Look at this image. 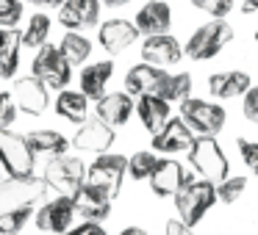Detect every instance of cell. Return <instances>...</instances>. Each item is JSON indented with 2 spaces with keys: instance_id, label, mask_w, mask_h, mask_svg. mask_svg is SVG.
<instances>
[{
  "instance_id": "6da1fadb",
  "label": "cell",
  "mask_w": 258,
  "mask_h": 235,
  "mask_svg": "<svg viewBox=\"0 0 258 235\" xmlns=\"http://www.w3.org/2000/svg\"><path fill=\"white\" fill-rule=\"evenodd\" d=\"M217 202H219L217 183H214V180H206V177H203V180H195V177L186 180V183L180 185V191L175 194L178 216H180V221H186L189 227L200 224L203 216H206Z\"/></svg>"
},
{
  "instance_id": "7a4b0ae2",
  "label": "cell",
  "mask_w": 258,
  "mask_h": 235,
  "mask_svg": "<svg viewBox=\"0 0 258 235\" xmlns=\"http://www.w3.org/2000/svg\"><path fill=\"white\" fill-rule=\"evenodd\" d=\"M233 39V25L225 23V20H214L195 31L189 36V42L183 45V53L191 61H211L219 53L225 50V45Z\"/></svg>"
},
{
  "instance_id": "3957f363",
  "label": "cell",
  "mask_w": 258,
  "mask_h": 235,
  "mask_svg": "<svg viewBox=\"0 0 258 235\" xmlns=\"http://www.w3.org/2000/svg\"><path fill=\"white\" fill-rule=\"evenodd\" d=\"M189 163L195 166V172L200 174V177L214 180V183H219L222 177L230 174V163H228V158H225L222 147H219L217 136L197 133L195 141H191V147H189Z\"/></svg>"
},
{
  "instance_id": "277c9868",
  "label": "cell",
  "mask_w": 258,
  "mask_h": 235,
  "mask_svg": "<svg viewBox=\"0 0 258 235\" xmlns=\"http://www.w3.org/2000/svg\"><path fill=\"white\" fill-rule=\"evenodd\" d=\"M31 69H34L36 78H39L42 83H47L50 89H67L70 80H73V64L64 58V53L58 50V45H50V42L36 47Z\"/></svg>"
},
{
  "instance_id": "5b68a950",
  "label": "cell",
  "mask_w": 258,
  "mask_h": 235,
  "mask_svg": "<svg viewBox=\"0 0 258 235\" xmlns=\"http://www.w3.org/2000/svg\"><path fill=\"white\" fill-rule=\"evenodd\" d=\"M36 152L31 150L28 139L12 130H0V166L9 172V177H28L34 174Z\"/></svg>"
},
{
  "instance_id": "8992f818",
  "label": "cell",
  "mask_w": 258,
  "mask_h": 235,
  "mask_svg": "<svg viewBox=\"0 0 258 235\" xmlns=\"http://www.w3.org/2000/svg\"><path fill=\"white\" fill-rule=\"evenodd\" d=\"M45 183L47 188L58 191L64 196H75L78 188L86 183V166L81 158H67V155H56L47 161L45 166Z\"/></svg>"
},
{
  "instance_id": "52a82bcc",
  "label": "cell",
  "mask_w": 258,
  "mask_h": 235,
  "mask_svg": "<svg viewBox=\"0 0 258 235\" xmlns=\"http://www.w3.org/2000/svg\"><path fill=\"white\" fill-rule=\"evenodd\" d=\"M180 119L189 125L195 133H203V136H217L219 130L225 128V108L219 102H208V100H200V97H186L180 102Z\"/></svg>"
},
{
  "instance_id": "ba28073f",
  "label": "cell",
  "mask_w": 258,
  "mask_h": 235,
  "mask_svg": "<svg viewBox=\"0 0 258 235\" xmlns=\"http://www.w3.org/2000/svg\"><path fill=\"white\" fill-rule=\"evenodd\" d=\"M47 194L45 177H9L0 180V210H17V207H34Z\"/></svg>"
},
{
  "instance_id": "9c48e42d",
  "label": "cell",
  "mask_w": 258,
  "mask_h": 235,
  "mask_svg": "<svg viewBox=\"0 0 258 235\" xmlns=\"http://www.w3.org/2000/svg\"><path fill=\"white\" fill-rule=\"evenodd\" d=\"M125 174H128V158L125 155H106V152H100V155L92 161L89 172H86V180L95 185H100L103 191H108L111 196L119 194V188H122V180Z\"/></svg>"
},
{
  "instance_id": "30bf717a",
  "label": "cell",
  "mask_w": 258,
  "mask_h": 235,
  "mask_svg": "<svg viewBox=\"0 0 258 235\" xmlns=\"http://www.w3.org/2000/svg\"><path fill=\"white\" fill-rule=\"evenodd\" d=\"M12 97H14L17 111L39 116V113H45L47 105H50V86L42 83L36 75L20 78V80H14V86H12Z\"/></svg>"
},
{
  "instance_id": "8fae6325",
  "label": "cell",
  "mask_w": 258,
  "mask_h": 235,
  "mask_svg": "<svg viewBox=\"0 0 258 235\" xmlns=\"http://www.w3.org/2000/svg\"><path fill=\"white\" fill-rule=\"evenodd\" d=\"M139 28H136L134 20H122V17H111L106 20V23L100 25V31H97V42H100V47L108 53V56H119V53H125L131 45H136L139 42Z\"/></svg>"
},
{
  "instance_id": "7c38bea8",
  "label": "cell",
  "mask_w": 258,
  "mask_h": 235,
  "mask_svg": "<svg viewBox=\"0 0 258 235\" xmlns=\"http://www.w3.org/2000/svg\"><path fill=\"white\" fill-rule=\"evenodd\" d=\"M73 218H75V199L73 196L58 194L56 199L45 202V205L36 210V227H39L42 232L61 235L64 229H70Z\"/></svg>"
},
{
  "instance_id": "4fadbf2b",
  "label": "cell",
  "mask_w": 258,
  "mask_h": 235,
  "mask_svg": "<svg viewBox=\"0 0 258 235\" xmlns=\"http://www.w3.org/2000/svg\"><path fill=\"white\" fill-rule=\"evenodd\" d=\"M73 199H75V213L84 216L86 221H106L108 213H111V199L114 196L108 194V191H103L100 185H95V183L86 180Z\"/></svg>"
},
{
  "instance_id": "5bb4252c",
  "label": "cell",
  "mask_w": 258,
  "mask_h": 235,
  "mask_svg": "<svg viewBox=\"0 0 258 235\" xmlns=\"http://www.w3.org/2000/svg\"><path fill=\"white\" fill-rule=\"evenodd\" d=\"M100 9L103 0H64L58 9V23L64 31H86L100 23Z\"/></svg>"
},
{
  "instance_id": "9a60e30c",
  "label": "cell",
  "mask_w": 258,
  "mask_h": 235,
  "mask_svg": "<svg viewBox=\"0 0 258 235\" xmlns=\"http://www.w3.org/2000/svg\"><path fill=\"white\" fill-rule=\"evenodd\" d=\"M183 45L172 34H153L142 42V61L156 64V67H172L183 58Z\"/></svg>"
},
{
  "instance_id": "2e32d148",
  "label": "cell",
  "mask_w": 258,
  "mask_h": 235,
  "mask_svg": "<svg viewBox=\"0 0 258 235\" xmlns=\"http://www.w3.org/2000/svg\"><path fill=\"white\" fill-rule=\"evenodd\" d=\"M195 136H197V133L183 122V119H180V116H172L156 136H153V150H156V152H164V155L189 152Z\"/></svg>"
},
{
  "instance_id": "e0dca14e",
  "label": "cell",
  "mask_w": 258,
  "mask_h": 235,
  "mask_svg": "<svg viewBox=\"0 0 258 235\" xmlns=\"http://www.w3.org/2000/svg\"><path fill=\"white\" fill-rule=\"evenodd\" d=\"M114 144V128L106 125L103 119H86L78 125V133L73 136V147L81 152H108Z\"/></svg>"
},
{
  "instance_id": "ac0fdd59",
  "label": "cell",
  "mask_w": 258,
  "mask_h": 235,
  "mask_svg": "<svg viewBox=\"0 0 258 235\" xmlns=\"http://www.w3.org/2000/svg\"><path fill=\"white\" fill-rule=\"evenodd\" d=\"M186 180H191V174L183 169V163L172 161V158H161L156 172L150 174V188L158 196H175Z\"/></svg>"
},
{
  "instance_id": "d6986e66",
  "label": "cell",
  "mask_w": 258,
  "mask_h": 235,
  "mask_svg": "<svg viewBox=\"0 0 258 235\" xmlns=\"http://www.w3.org/2000/svg\"><path fill=\"white\" fill-rule=\"evenodd\" d=\"M136 28L142 36H153V34H169L172 25V9L167 0H147L145 6L136 12L134 17Z\"/></svg>"
},
{
  "instance_id": "ffe728a7",
  "label": "cell",
  "mask_w": 258,
  "mask_h": 235,
  "mask_svg": "<svg viewBox=\"0 0 258 235\" xmlns=\"http://www.w3.org/2000/svg\"><path fill=\"white\" fill-rule=\"evenodd\" d=\"M208 91L217 100H233V97H244V91L252 86V78L244 69H222V72L208 75Z\"/></svg>"
},
{
  "instance_id": "44dd1931",
  "label": "cell",
  "mask_w": 258,
  "mask_h": 235,
  "mask_svg": "<svg viewBox=\"0 0 258 235\" xmlns=\"http://www.w3.org/2000/svg\"><path fill=\"white\" fill-rule=\"evenodd\" d=\"M134 111H136V105H134V97L128 91H111V94H103L95 102V116L103 119L106 125H111V128L125 125Z\"/></svg>"
},
{
  "instance_id": "7402d4cb",
  "label": "cell",
  "mask_w": 258,
  "mask_h": 235,
  "mask_svg": "<svg viewBox=\"0 0 258 235\" xmlns=\"http://www.w3.org/2000/svg\"><path fill=\"white\" fill-rule=\"evenodd\" d=\"M164 75H167V69L164 67H156V64H136V67L128 69V75H125V91H128L131 97H142V94H156L158 83L164 80Z\"/></svg>"
},
{
  "instance_id": "603a6c76",
  "label": "cell",
  "mask_w": 258,
  "mask_h": 235,
  "mask_svg": "<svg viewBox=\"0 0 258 235\" xmlns=\"http://www.w3.org/2000/svg\"><path fill=\"white\" fill-rule=\"evenodd\" d=\"M169 105H172V102H167L158 94H142L139 100H136V113H139L142 125L147 128V133L156 136L158 130L172 119V108Z\"/></svg>"
},
{
  "instance_id": "cb8c5ba5",
  "label": "cell",
  "mask_w": 258,
  "mask_h": 235,
  "mask_svg": "<svg viewBox=\"0 0 258 235\" xmlns=\"http://www.w3.org/2000/svg\"><path fill=\"white\" fill-rule=\"evenodd\" d=\"M20 50H23V34L17 28H0V78L12 80L20 67Z\"/></svg>"
},
{
  "instance_id": "d4e9b609",
  "label": "cell",
  "mask_w": 258,
  "mask_h": 235,
  "mask_svg": "<svg viewBox=\"0 0 258 235\" xmlns=\"http://www.w3.org/2000/svg\"><path fill=\"white\" fill-rule=\"evenodd\" d=\"M114 75V61H95L89 67L81 69V91H84L89 100H100L106 94V86Z\"/></svg>"
},
{
  "instance_id": "484cf974",
  "label": "cell",
  "mask_w": 258,
  "mask_h": 235,
  "mask_svg": "<svg viewBox=\"0 0 258 235\" xmlns=\"http://www.w3.org/2000/svg\"><path fill=\"white\" fill-rule=\"evenodd\" d=\"M56 113L61 119L73 125H81L89 119V97L84 91H70V89H61L56 97Z\"/></svg>"
},
{
  "instance_id": "4316f807",
  "label": "cell",
  "mask_w": 258,
  "mask_h": 235,
  "mask_svg": "<svg viewBox=\"0 0 258 235\" xmlns=\"http://www.w3.org/2000/svg\"><path fill=\"white\" fill-rule=\"evenodd\" d=\"M25 139H28L31 150H34L36 155H50V158L64 155L67 147L73 144V141H67L58 130H34V133H28Z\"/></svg>"
},
{
  "instance_id": "83f0119b",
  "label": "cell",
  "mask_w": 258,
  "mask_h": 235,
  "mask_svg": "<svg viewBox=\"0 0 258 235\" xmlns=\"http://www.w3.org/2000/svg\"><path fill=\"white\" fill-rule=\"evenodd\" d=\"M191 86H195V80L189 72H167L164 80L158 83L156 94L164 97L167 102H183L191 94Z\"/></svg>"
},
{
  "instance_id": "f1b7e54d",
  "label": "cell",
  "mask_w": 258,
  "mask_h": 235,
  "mask_svg": "<svg viewBox=\"0 0 258 235\" xmlns=\"http://www.w3.org/2000/svg\"><path fill=\"white\" fill-rule=\"evenodd\" d=\"M58 50H61L64 58L75 67V64H84L86 58L92 56V42L86 39L81 31H67V34L61 36V42H58Z\"/></svg>"
},
{
  "instance_id": "f546056e",
  "label": "cell",
  "mask_w": 258,
  "mask_h": 235,
  "mask_svg": "<svg viewBox=\"0 0 258 235\" xmlns=\"http://www.w3.org/2000/svg\"><path fill=\"white\" fill-rule=\"evenodd\" d=\"M50 28H53V20L47 17L45 12L34 14V17L28 20V25H25L23 31V47H42L47 39H50Z\"/></svg>"
},
{
  "instance_id": "4dcf8cb0",
  "label": "cell",
  "mask_w": 258,
  "mask_h": 235,
  "mask_svg": "<svg viewBox=\"0 0 258 235\" xmlns=\"http://www.w3.org/2000/svg\"><path fill=\"white\" fill-rule=\"evenodd\" d=\"M158 161L161 158L156 155V150H139L128 158V174L134 180H150V174L156 172Z\"/></svg>"
},
{
  "instance_id": "1f68e13d",
  "label": "cell",
  "mask_w": 258,
  "mask_h": 235,
  "mask_svg": "<svg viewBox=\"0 0 258 235\" xmlns=\"http://www.w3.org/2000/svg\"><path fill=\"white\" fill-rule=\"evenodd\" d=\"M247 188V177H241V174H233V177H222L217 183V196L222 205H233L236 199H241V194H244Z\"/></svg>"
},
{
  "instance_id": "d6a6232c",
  "label": "cell",
  "mask_w": 258,
  "mask_h": 235,
  "mask_svg": "<svg viewBox=\"0 0 258 235\" xmlns=\"http://www.w3.org/2000/svg\"><path fill=\"white\" fill-rule=\"evenodd\" d=\"M34 207H17V210H0V235H17L31 218Z\"/></svg>"
},
{
  "instance_id": "836d02e7",
  "label": "cell",
  "mask_w": 258,
  "mask_h": 235,
  "mask_svg": "<svg viewBox=\"0 0 258 235\" xmlns=\"http://www.w3.org/2000/svg\"><path fill=\"white\" fill-rule=\"evenodd\" d=\"M191 6L214 20H225L233 12V0H191Z\"/></svg>"
},
{
  "instance_id": "e575fe53",
  "label": "cell",
  "mask_w": 258,
  "mask_h": 235,
  "mask_svg": "<svg viewBox=\"0 0 258 235\" xmlns=\"http://www.w3.org/2000/svg\"><path fill=\"white\" fill-rule=\"evenodd\" d=\"M23 20V0H0V28H14Z\"/></svg>"
},
{
  "instance_id": "d590c367",
  "label": "cell",
  "mask_w": 258,
  "mask_h": 235,
  "mask_svg": "<svg viewBox=\"0 0 258 235\" xmlns=\"http://www.w3.org/2000/svg\"><path fill=\"white\" fill-rule=\"evenodd\" d=\"M236 147H239V155H241V161H244V166L250 169L252 174H258V141L236 139Z\"/></svg>"
},
{
  "instance_id": "8d00e7d4",
  "label": "cell",
  "mask_w": 258,
  "mask_h": 235,
  "mask_svg": "<svg viewBox=\"0 0 258 235\" xmlns=\"http://www.w3.org/2000/svg\"><path fill=\"white\" fill-rule=\"evenodd\" d=\"M241 113L250 125H258V86H250L241 97Z\"/></svg>"
},
{
  "instance_id": "74e56055",
  "label": "cell",
  "mask_w": 258,
  "mask_h": 235,
  "mask_svg": "<svg viewBox=\"0 0 258 235\" xmlns=\"http://www.w3.org/2000/svg\"><path fill=\"white\" fill-rule=\"evenodd\" d=\"M14 119H17V105L12 91H0V130H6Z\"/></svg>"
},
{
  "instance_id": "f35d334b",
  "label": "cell",
  "mask_w": 258,
  "mask_h": 235,
  "mask_svg": "<svg viewBox=\"0 0 258 235\" xmlns=\"http://www.w3.org/2000/svg\"><path fill=\"white\" fill-rule=\"evenodd\" d=\"M61 235H106V229H103L100 221H84V224H78V227L64 229Z\"/></svg>"
},
{
  "instance_id": "ab89813d",
  "label": "cell",
  "mask_w": 258,
  "mask_h": 235,
  "mask_svg": "<svg viewBox=\"0 0 258 235\" xmlns=\"http://www.w3.org/2000/svg\"><path fill=\"white\" fill-rule=\"evenodd\" d=\"M164 235H195L191 227L180 218H167V227H164Z\"/></svg>"
},
{
  "instance_id": "60d3db41",
  "label": "cell",
  "mask_w": 258,
  "mask_h": 235,
  "mask_svg": "<svg viewBox=\"0 0 258 235\" xmlns=\"http://www.w3.org/2000/svg\"><path fill=\"white\" fill-rule=\"evenodd\" d=\"M23 3H31L36 9H61L64 0H23Z\"/></svg>"
},
{
  "instance_id": "b9f144b4",
  "label": "cell",
  "mask_w": 258,
  "mask_h": 235,
  "mask_svg": "<svg viewBox=\"0 0 258 235\" xmlns=\"http://www.w3.org/2000/svg\"><path fill=\"white\" fill-rule=\"evenodd\" d=\"M241 12L244 14H258V0H244V3H241Z\"/></svg>"
},
{
  "instance_id": "7bdbcfd3",
  "label": "cell",
  "mask_w": 258,
  "mask_h": 235,
  "mask_svg": "<svg viewBox=\"0 0 258 235\" xmlns=\"http://www.w3.org/2000/svg\"><path fill=\"white\" fill-rule=\"evenodd\" d=\"M131 0H103V6H108V9H119V6H128Z\"/></svg>"
},
{
  "instance_id": "ee69618b",
  "label": "cell",
  "mask_w": 258,
  "mask_h": 235,
  "mask_svg": "<svg viewBox=\"0 0 258 235\" xmlns=\"http://www.w3.org/2000/svg\"><path fill=\"white\" fill-rule=\"evenodd\" d=\"M119 235H147V232H145L142 227H128V229H122Z\"/></svg>"
},
{
  "instance_id": "f6af8a7d",
  "label": "cell",
  "mask_w": 258,
  "mask_h": 235,
  "mask_svg": "<svg viewBox=\"0 0 258 235\" xmlns=\"http://www.w3.org/2000/svg\"><path fill=\"white\" fill-rule=\"evenodd\" d=\"M0 180H3V166H0Z\"/></svg>"
},
{
  "instance_id": "bcb514c9",
  "label": "cell",
  "mask_w": 258,
  "mask_h": 235,
  "mask_svg": "<svg viewBox=\"0 0 258 235\" xmlns=\"http://www.w3.org/2000/svg\"><path fill=\"white\" fill-rule=\"evenodd\" d=\"M255 45H258V31H255Z\"/></svg>"
}]
</instances>
